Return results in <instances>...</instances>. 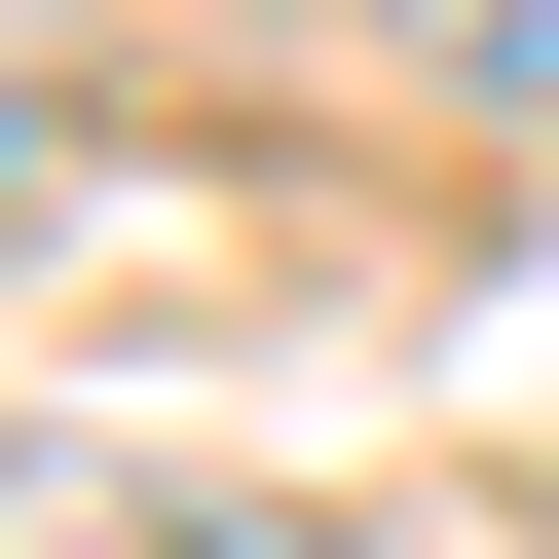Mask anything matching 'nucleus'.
Wrapping results in <instances>:
<instances>
[{
    "label": "nucleus",
    "mask_w": 559,
    "mask_h": 559,
    "mask_svg": "<svg viewBox=\"0 0 559 559\" xmlns=\"http://www.w3.org/2000/svg\"><path fill=\"white\" fill-rule=\"evenodd\" d=\"M0 559H299V522H261V485H187V448H0Z\"/></svg>",
    "instance_id": "nucleus-1"
},
{
    "label": "nucleus",
    "mask_w": 559,
    "mask_h": 559,
    "mask_svg": "<svg viewBox=\"0 0 559 559\" xmlns=\"http://www.w3.org/2000/svg\"><path fill=\"white\" fill-rule=\"evenodd\" d=\"M373 38H411L448 112H559V0H373Z\"/></svg>",
    "instance_id": "nucleus-2"
},
{
    "label": "nucleus",
    "mask_w": 559,
    "mask_h": 559,
    "mask_svg": "<svg viewBox=\"0 0 559 559\" xmlns=\"http://www.w3.org/2000/svg\"><path fill=\"white\" fill-rule=\"evenodd\" d=\"M38 38H75V0H0V75H38Z\"/></svg>",
    "instance_id": "nucleus-3"
}]
</instances>
